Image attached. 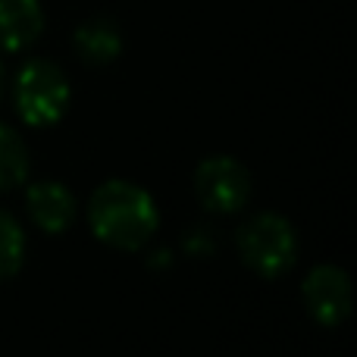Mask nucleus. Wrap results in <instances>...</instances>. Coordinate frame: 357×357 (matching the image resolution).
Segmentation results:
<instances>
[{
  "mask_svg": "<svg viewBox=\"0 0 357 357\" xmlns=\"http://www.w3.org/2000/svg\"><path fill=\"white\" fill-rule=\"evenodd\" d=\"M88 222L104 245L135 251L157 232L160 216H157L154 197L142 185L110 178L100 188H94L88 201Z\"/></svg>",
  "mask_w": 357,
  "mask_h": 357,
  "instance_id": "f257e3e1",
  "label": "nucleus"
},
{
  "mask_svg": "<svg viewBox=\"0 0 357 357\" xmlns=\"http://www.w3.org/2000/svg\"><path fill=\"white\" fill-rule=\"evenodd\" d=\"M235 248L241 264L266 279L289 273L298 260V235L279 213H257L245 220L235 235Z\"/></svg>",
  "mask_w": 357,
  "mask_h": 357,
  "instance_id": "f03ea898",
  "label": "nucleus"
},
{
  "mask_svg": "<svg viewBox=\"0 0 357 357\" xmlns=\"http://www.w3.org/2000/svg\"><path fill=\"white\" fill-rule=\"evenodd\" d=\"M69 79L60 66L50 60H29L19 69L16 82H13V104L22 123L35 126H54L63 119L69 107Z\"/></svg>",
  "mask_w": 357,
  "mask_h": 357,
  "instance_id": "7ed1b4c3",
  "label": "nucleus"
},
{
  "mask_svg": "<svg viewBox=\"0 0 357 357\" xmlns=\"http://www.w3.org/2000/svg\"><path fill=\"white\" fill-rule=\"evenodd\" d=\"M195 195L210 213H238L251 197V173L235 157H207L195 173Z\"/></svg>",
  "mask_w": 357,
  "mask_h": 357,
  "instance_id": "20e7f679",
  "label": "nucleus"
},
{
  "mask_svg": "<svg viewBox=\"0 0 357 357\" xmlns=\"http://www.w3.org/2000/svg\"><path fill=\"white\" fill-rule=\"evenodd\" d=\"M304 304L314 314V320L323 323V326L345 323L354 307V291L348 273L333 264L314 266L304 279Z\"/></svg>",
  "mask_w": 357,
  "mask_h": 357,
  "instance_id": "39448f33",
  "label": "nucleus"
},
{
  "mask_svg": "<svg viewBox=\"0 0 357 357\" xmlns=\"http://www.w3.org/2000/svg\"><path fill=\"white\" fill-rule=\"evenodd\" d=\"M25 204H29V213L38 222V229L50 235L66 232L79 216L75 195L63 182H35L25 195Z\"/></svg>",
  "mask_w": 357,
  "mask_h": 357,
  "instance_id": "423d86ee",
  "label": "nucleus"
},
{
  "mask_svg": "<svg viewBox=\"0 0 357 357\" xmlns=\"http://www.w3.org/2000/svg\"><path fill=\"white\" fill-rule=\"evenodd\" d=\"M44 31L41 0H0V50L19 54Z\"/></svg>",
  "mask_w": 357,
  "mask_h": 357,
  "instance_id": "0eeeda50",
  "label": "nucleus"
},
{
  "mask_svg": "<svg viewBox=\"0 0 357 357\" xmlns=\"http://www.w3.org/2000/svg\"><path fill=\"white\" fill-rule=\"evenodd\" d=\"M75 50L88 66H107L123 54V35L113 19H88L75 29Z\"/></svg>",
  "mask_w": 357,
  "mask_h": 357,
  "instance_id": "6e6552de",
  "label": "nucleus"
},
{
  "mask_svg": "<svg viewBox=\"0 0 357 357\" xmlns=\"http://www.w3.org/2000/svg\"><path fill=\"white\" fill-rule=\"evenodd\" d=\"M29 176V148L16 129L0 123V191L16 188Z\"/></svg>",
  "mask_w": 357,
  "mask_h": 357,
  "instance_id": "1a4fd4ad",
  "label": "nucleus"
},
{
  "mask_svg": "<svg viewBox=\"0 0 357 357\" xmlns=\"http://www.w3.org/2000/svg\"><path fill=\"white\" fill-rule=\"evenodd\" d=\"M22 260H25V232L10 213L0 210V279L16 276Z\"/></svg>",
  "mask_w": 357,
  "mask_h": 357,
  "instance_id": "9d476101",
  "label": "nucleus"
},
{
  "mask_svg": "<svg viewBox=\"0 0 357 357\" xmlns=\"http://www.w3.org/2000/svg\"><path fill=\"white\" fill-rule=\"evenodd\" d=\"M3 88H6V69H3V63H0V98H3Z\"/></svg>",
  "mask_w": 357,
  "mask_h": 357,
  "instance_id": "9b49d317",
  "label": "nucleus"
}]
</instances>
